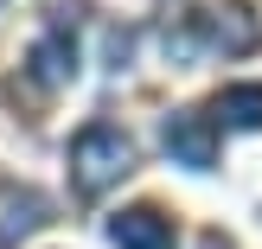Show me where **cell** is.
Instances as JSON below:
<instances>
[{
  "label": "cell",
  "mask_w": 262,
  "mask_h": 249,
  "mask_svg": "<svg viewBox=\"0 0 262 249\" xmlns=\"http://www.w3.org/2000/svg\"><path fill=\"white\" fill-rule=\"evenodd\" d=\"M128 173H135V141H128V128H115V122L77 128V141H71V186L83 192V198H102V192L122 186Z\"/></svg>",
  "instance_id": "1"
},
{
  "label": "cell",
  "mask_w": 262,
  "mask_h": 249,
  "mask_svg": "<svg viewBox=\"0 0 262 249\" xmlns=\"http://www.w3.org/2000/svg\"><path fill=\"white\" fill-rule=\"evenodd\" d=\"M211 122L237 128V134H256V128H262V83H230V89H217Z\"/></svg>",
  "instance_id": "7"
},
{
  "label": "cell",
  "mask_w": 262,
  "mask_h": 249,
  "mask_svg": "<svg viewBox=\"0 0 262 249\" xmlns=\"http://www.w3.org/2000/svg\"><path fill=\"white\" fill-rule=\"evenodd\" d=\"M205 45H217L224 58H250V51L262 45V19L243 7V0L211 7V13H205Z\"/></svg>",
  "instance_id": "5"
},
{
  "label": "cell",
  "mask_w": 262,
  "mask_h": 249,
  "mask_svg": "<svg viewBox=\"0 0 262 249\" xmlns=\"http://www.w3.org/2000/svg\"><path fill=\"white\" fill-rule=\"evenodd\" d=\"M160 147L173 153V166H192V173H211L217 166V122L205 109H173L160 122Z\"/></svg>",
  "instance_id": "2"
},
{
  "label": "cell",
  "mask_w": 262,
  "mask_h": 249,
  "mask_svg": "<svg viewBox=\"0 0 262 249\" xmlns=\"http://www.w3.org/2000/svg\"><path fill=\"white\" fill-rule=\"evenodd\" d=\"M45 217H51L45 192H32V186H0V249H13L19 237H32Z\"/></svg>",
  "instance_id": "6"
},
{
  "label": "cell",
  "mask_w": 262,
  "mask_h": 249,
  "mask_svg": "<svg viewBox=\"0 0 262 249\" xmlns=\"http://www.w3.org/2000/svg\"><path fill=\"white\" fill-rule=\"evenodd\" d=\"M51 13H58V19H51V32L32 45L26 71H32L45 89H58V83H71V77H77V38H71V26H64V13H71V7H51Z\"/></svg>",
  "instance_id": "3"
},
{
  "label": "cell",
  "mask_w": 262,
  "mask_h": 249,
  "mask_svg": "<svg viewBox=\"0 0 262 249\" xmlns=\"http://www.w3.org/2000/svg\"><path fill=\"white\" fill-rule=\"evenodd\" d=\"M199 249H230V243H224V237H217V230H211V237H205V243H199Z\"/></svg>",
  "instance_id": "8"
},
{
  "label": "cell",
  "mask_w": 262,
  "mask_h": 249,
  "mask_svg": "<svg viewBox=\"0 0 262 249\" xmlns=\"http://www.w3.org/2000/svg\"><path fill=\"white\" fill-rule=\"evenodd\" d=\"M109 243L115 249H173L179 230L166 211H154V205H128V211L109 217Z\"/></svg>",
  "instance_id": "4"
}]
</instances>
